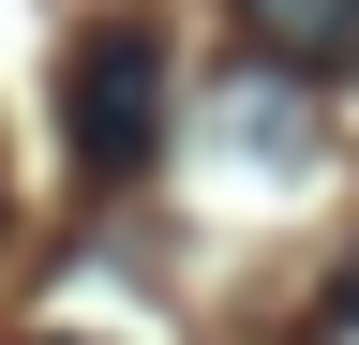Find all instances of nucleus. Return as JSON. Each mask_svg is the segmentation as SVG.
<instances>
[{
	"label": "nucleus",
	"mask_w": 359,
	"mask_h": 345,
	"mask_svg": "<svg viewBox=\"0 0 359 345\" xmlns=\"http://www.w3.org/2000/svg\"><path fill=\"white\" fill-rule=\"evenodd\" d=\"M330 330H359V271H344V285H330Z\"/></svg>",
	"instance_id": "obj_3"
},
{
	"label": "nucleus",
	"mask_w": 359,
	"mask_h": 345,
	"mask_svg": "<svg viewBox=\"0 0 359 345\" xmlns=\"http://www.w3.org/2000/svg\"><path fill=\"white\" fill-rule=\"evenodd\" d=\"M60 136H75L90 181H135V165L165 150V15H150V0H120V15L75 30V60H60Z\"/></svg>",
	"instance_id": "obj_1"
},
{
	"label": "nucleus",
	"mask_w": 359,
	"mask_h": 345,
	"mask_svg": "<svg viewBox=\"0 0 359 345\" xmlns=\"http://www.w3.org/2000/svg\"><path fill=\"white\" fill-rule=\"evenodd\" d=\"M30 345H75V330H30Z\"/></svg>",
	"instance_id": "obj_4"
},
{
	"label": "nucleus",
	"mask_w": 359,
	"mask_h": 345,
	"mask_svg": "<svg viewBox=\"0 0 359 345\" xmlns=\"http://www.w3.org/2000/svg\"><path fill=\"white\" fill-rule=\"evenodd\" d=\"M240 30L285 75H359V0H240Z\"/></svg>",
	"instance_id": "obj_2"
}]
</instances>
